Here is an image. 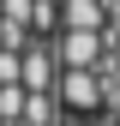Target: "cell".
<instances>
[{"label": "cell", "mask_w": 120, "mask_h": 126, "mask_svg": "<svg viewBox=\"0 0 120 126\" xmlns=\"http://www.w3.org/2000/svg\"><path fill=\"white\" fill-rule=\"evenodd\" d=\"M54 102L66 108V114H96V108H102V78L66 66V72L54 78Z\"/></svg>", "instance_id": "cell-1"}, {"label": "cell", "mask_w": 120, "mask_h": 126, "mask_svg": "<svg viewBox=\"0 0 120 126\" xmlns=\"http://www.w3.org/2000/svg\"><path fill=\"white\" fill-rule=\"evenodd\" d=\"M102 54H108V42L90 36V30H60V36H54V60H60V72H66V66L96 72V66H102Z\"/></svg>", "instance_id": "cell-2"}, {"label": "cell", "mask_w": 120, "mask_h": 126, "mask_svg": "<svg viewBox=\"0 0 120 126\" xmlns=\"http://www.w3.org/2000/svg\"><path fill=\"white\" fill-rule=\"evenodd\" d=\"M54 78H60V60L48 42H30V48L18 54V84L24 90H54Z\"/></svg>", "instance_id": "cell-3"}, {"label": "cell", "mask_w": 120, "mask_h": 126, "mask_svg": "<svg viewBox=\"0 0 120 126\" xmlns=\"http://www.w3.org/2000/svg\"><path fill=\"white\" fill-rule=\"evenodd\" d=\"M102 18H108L102 0H60V30H90V36H102Z\"/></svg>", "instance_id": "cell-4"}, {"label": "cell", "mask_w": 120, "mask_h": 126, "mask_svg": "<svg viewBox=\"0 0 120 126\" xmlns=\"http://www.w3.org/2000/svg\"><path fill=\"white\" fill-rule=\"evenodd\" d=\"M18 120H24V126H60V120H66V108H54V90H30Z\"/></svg>", "instance_id": "cell-5"}, {"label": "cell", "mask_w": 120, "mask_h": 126, "mask_svg": "<svg viewBox=\"0 0 120 126\" xmlns=\"http://www.w3.org/2000/svg\"><path fill=\"white\" fill-rule=\"evenodd\" d=\"M0 84H18V54H0Z\"/></svg>", "instance_id": "cell-6"}, {"label": "cell", "mask_w": 120, "mask_h": 126, "mask_svg": "<svg viewBox=\"0 0 120 126\" xmlns=\"http://www.w3.org/2000/svg\"><path fill=\"white\" fill-rule=\"evenodd\" d=\"M60 126H90V120H84V114H66V120H60Z\"/></svg>", "instance_id": "cell-7"}]
</instances>
